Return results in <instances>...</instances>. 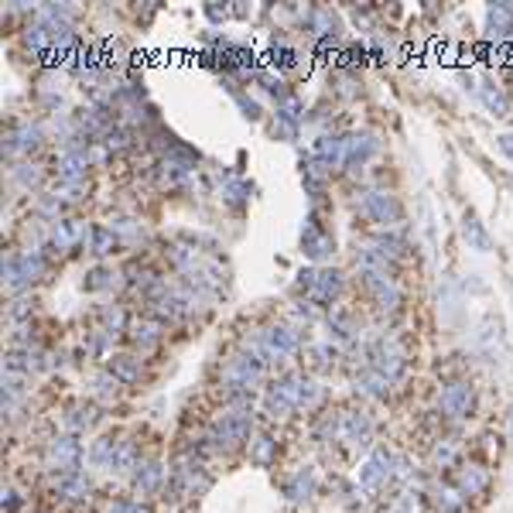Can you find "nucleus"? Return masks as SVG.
<instances>
[{"mask_svg": "<svg viewBox=\"0 0 513 513\" xmlns=\"http://www.w3.org/2000/svg\"><path fill=\"white\" fill-rule=\"evenodd\" d=\"M462 233H466V239H469L476 250H489V237H486L482 223H479L473 212H466V219H462Z\"/></svg>", "mask_w": 513, "mask_h": 513, "instance_id": "1", "label": "nucleus"}, {"mask_svg": "<svg viewBox=\"0 0 513 513\" xmlns=\"http://www.w3.org/2000/svg\"><path fill=\"white\" fill-rule=\"evenodd\" d=\"M489 28L500 34H507L513 28V7H507V3H493L489 7Z\"/></svg>", "mask_w": 513, "mask_h": 513, "instance_id": "2", "label": "nucleus"}, {"mask_svg": "<svg viewBox=\"0 0 513 513\" xmlns=\"http://www.w3.org/2000/svg\"><path fill=\"white\" fill-rule=\"evenodd\" d=\"M445 404L452 410H466L473 404V394H469V387H462V383H455V387H448V394H445Z\"/></svg>", "mask_w": 513, "mask_h": 513, "instance_id": "3", "label": "nucleus"}, {"mask_svg": "<svg viewBox=\"0 0 513 513\" xmlns=\"http://www.w3.org/2000/svg\"><path fill=\"white\" fill-rule=\"evenodd\" d=\"M482 100H486V106H489L496 117H503V113H507V106H510L507 96H503L500 89H493V86H482Z\"/></svg>", "mask_w": 513, "mask_h": 513, "instance_id": "4", "label": "nucleus"}, {"mask_svg": "<svg viewBox=\"0 0 513 513\" xmlns=\"http://www.w3.org/2000/svg\"><path fill=\"white\" fill-rule=\"evenodd\" d=\"M500 147H503V151H507V154H510V158H513V134L500 137Z\"/></svg>", "mask_w": 513, "mask_h": 513, "instance_id": "5", "label": "nucleus"}]
</instances>
